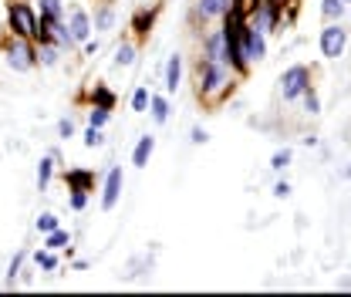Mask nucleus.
<instances>
[{"label":"nucleus","instance_id":"nucleus-21","mask_svg":"<svg viewBox=\"0 0 351 297\" xmlns=\"http://www.w3.org/2000/svg\"><path fill=\"white\" fill-rule=\"evenodd\" d=\"M34 267H38V270H44V274H54V270L61 267L58 250H47V247H41V250L34 254Z\"/></svg>","mask_w":351,"mask_h":297},{"label":"nucleus","instance_id":"nucleus-10","mask_svg":"<svg viewBox=\"0 0 351 297\" xmlns=\"http://www.w3.org/2000/svg\"><path fill=\"white\" fill-rule=\"evenodd\" d=\"M64 24H68V31H71V38L78 44H85L95 31H91V14H88L85 7H71L68 14H64Z\"/></svg>","mask_w":351,"mask_h":297},{"label":"nucleus","instance_id":"nucleus-33","mask_svg":"<svg viewBox=\"0 0 351 297\" xmlns=\"http://www.w3.org/2000/svg\"><path fill=\"white\" fill-rule=\"evenodd\" d=\"M88 206V189H71V210L82 213Z\"/></svg>","mask_w":351,"mask_h":297},{"label":"nucleus","instance_id":"nucleus-11","mask_svg":"<svg viewBox=\"0 0 351 297\" xmlns=\"http://www.w3.org/2000/svg\"><path fill=\"white\" fill-rule=\"evenodd\" d=\"M115 21H119V10H115V3H112V0H101V3L95 7L91 31H95V34H108V31H115Z\"/></svg>","mask_w":351,"mask_h":297},{"label":"nucleus","instance_id":"nucleus-7","mask_svg":"<svg viewBox=\"0 0 351 297\" xmlns=\"http://www.w3.org/2000/svg\"><path fill=\"white\" fill-rule=\"evenodd\" d=\"M122 186H125V172L122 166H112L105 172V186H101V210H115L119 200H122Z\"/></svg>","mask_w":351,"mask_h":297},{"label":"nucleus","instance_id":"nucleus-32","mask_svg":"<svg viewBox=\"0 0 351 297\" xmlns=\"http://www.w3.org/2000/svg\"><path fill=\"white\" fill-rule=\"evenodd\" d=\"M301 102H304V112H307V115H321V98H317L314 85H311L304 95H301Z\"/></svg>","mask_w":351,"mask_h":297},{"label":"nucleus","instance_id":"nucleus-30","mask_svg":"<svg viewBox=\"0 0 351 297\" xmlns=\"http://www.w3.org/2000/svg\"><path fill=\"white\" fill-rule=\"evenodd\" d=\"M149 98H152L149 85H135V91H132V112H145L149 108Z\"/></svg>","mask_w":351,"mask_h":297},{"label":"nucleus","instance_id":"nucleus-38","mask_svg":"<svg viewBox=\"0 0 351 297\" xmlns=\"http://www.w3.org/2000/svg\"><path fill=\"white\" fill-rule=\"evenodd\" d=\"M317 142H321L317 135H304V145H307V149H317Z\"/></svg>","mask_w":351,"mask_h":297},{"label":"nucleus","instance_id":"nucleus-27","mask_svg":"<svg viewBox=\"0 0 351 297\" xmlns=\"http://www.w3.org/2000/svg\"><path fill=\"white\" fill-rule=\"evenodd\" d=\"M24 260H27V250H17L14 260L7 263V287H14L17 284V277H21V267H24Z\"/></svg>","mask_w":351,"mask_h":297},{"label":"nucleus","instance_id":"nucleus-15","mask_svg":"<svg viewBox=\"0 0 351 297\" xmlns=\"http://www.w3.org/2000/svg\"><path fill=\"white\" fill-rule=\"evenodd\" d=\"M34 47H38V64H41V68H58V64H61V54H64V51L54 41H34Z\"/></svg>","mask_w":351,"mask_h":297},{"label":"nucleus","instance_id":"nucleus-2","mask_svg":"<svg viewBox=\"0 0 351 297\" xmlns=\"http://www.w3.org/2000/svg\"><path fill=\"white\" fill-rule=\"evenodd\" d=\"M3 58H7V68L17 71V75H27V71L38 68V47H34V41L17 38V34L7 38V44H3Z\"/></svg>","mask_w":351,"mask_h":297},{"label":"nucleus","instance_id":"nucleus-8","mask_svg":"<svg viewBox=\"0 0 351 297\" xmlns=\"http://www.w3.org/2000/svg\"><path fill=\"white\" fill-rule=\"evenodd\" d=\"M203 58L230 64V41H226V31L223 27H213V31L203 34Z\"/></svg>","mask_w":351,"mask_h":297},{"label":"nucleus","instance_id":"nucleus-6","mask_svg":"<svg viewBox=\"0 0 351 297\" xmlns=\"http://www.w3.org/2000/svg\"><path fill=\"white\" fill-rule=\"evenodd\" d=\"M247 24H254L263 34H274L284 24V7L274 3V0H257V7L247 14Z\"/></svg>","mask_w":351,"mask_h":297},{"label":"nucleus","instance_id":"nucleus-24","mask_svg":"<svg viewBox=\"0 0 351 297\" xmlns=\"http://www.w3.org/2000/svg\"><path fill=\"white\" fill-rule=\"evenodd\" d=\"M64 179H68V189H88V186L95 182V176L88 169H68Z\"/></svg>","mask_w":351,"mask_h":297},{"label":"nucleus","instance_id":"nucleus-9","mask_svg":"<svg viewBox=\"0 0 351 297\" xmlns=\"http://www.w3.org/2000/svg\"><path fill=\"white\" fill-rule=\"evenodd\" d=\"M243 47H247V58H250V64H261L267 61V34L257 31L254 24H243Z\"/></svg>","mask_w":351,"mask_h":297},{"label":"nucleus","instance_id":"nucleus-16","mask_svg":"<svg viewBox=\"0 0 351 297\" xmlns=\"http://www.w3.org/2000/svg\"><path fill=\"white\" fill-rule=\"evenodd\" d=\"M145 112L152 115V122H156V126H166V122H169V112H173V105H169V95H152Z\"/></svg>","mask_w":351,"mask_h":297},{"label":"nucleus","instance_id":"nucleus-18","mask_svg":"<svg viewBox=\"0 0 351 297\" xmlns=\"http://www.w3.org/2000/svg\"><path fill=\"white\" fill-rule=\"evenodd\" d=\"M135 61H138V47L132 41H122L115 47V58H112L115 68H135Z\"/></svg>","mask_w":351,"mask_h":297},{"label":"nucleus","instance_id":"nucleus-20","mask_svg":"<svg viewBox=\"0 0 351 297\" xmlns=\"http://www.w3.org/2000/svg\"><path fill=\"white\" fill-rule=\"evenodd\" d=\"M348 7L351 3H345V0H321V17L324 21H345Z\"/></svg>","mask_w":351,"mask_h":297},{"label":"nucleus","instance_id":"nucleus-1","mask_svg":"<svg viewBox=\"0 0 351 297\" xmlns=\"http://www.w3.org/2000/svg\"><path fill=\"white\" fill-rule=\"evenodd\" d=\"M237 71L223 61H206L199 58L196 64V98L203 105H219L226 95H233V85H237Z\"/></svg>","mask_w":351,"mask_h":297},{"label":"nucleus","instance_id":"nucleus-25","mask_svg":"<svg viewBox=\"0 0 351 297\" xmlns=\"http://www.w3.org/2000/svg\"><path fill=\"white\" fill-rule=\"evenodd\" d=\"M291 163H294V149L284 145V149H277V152L270 156V172H284Z\"/></svg>","mask_w":351,"mask_h":297},{"label":"nucleus","instance_id":"nucleus-36","mask_svg":"<svg viewBox=\"0 0 351 297\" xmlns=\"http://www.w3.org/2000/svg\"><path fill=\"white\" fill-rule=\"evenodd\" d=\"M58 139H75V122L71 119H61L58 122Z\"/></svg>","mask_w":351,"mask_h":297},{"label":"nucleus","instance_id":"nucleus-29","mask_svg":"<svg viewBox=\"0 0 351 297\" xmlns=\"http://www.w3.org/2000/svg\"><path fill=\"white\" fill-rule=\"evenodd\" d=\"M82 145H85V149H101V145H105V128L88 126L85 135H82Z\"/></svg>","mask_w":351,"mask_h":297},{"label":"nucleus","instance_id":"nucleus-13","mask_svg":"<svg viewBox=\"0 0 351 297\" xmlns=\"http://www.w3.org/2000/svg\"><path fill=\"white\" fill-rule=\"evenodd\" d=\"M179 85H182V54H169L166 71H162V88H166V95H176Z\"/></svg>","mask_w":351,"mask_h":297},{"label":"nucleus","instance_id":"nucleus-37","mask_svg":"<svg viewBox=\"0 0 351 297\" xmlns=\"http://www.w3.org/2000/svg\"><path fill=\"white\" fill-rule=\"evenodd\" d=\"M82 54H88V58H91V54H98V41H91V38H88V41L82 44Z\"/></svg>","mask_w":351,"mask_h":297},{"label":"nucleus","instance_id":"nucleus-5","mask_svg":"<svg viewBox=\"0 0 351 297\" xmlns=\"http://www.w3.org/2000/svg\"><path fill=\"white\" fill-rule=\"evenodd\" d=\"M317 44H321V54H324L328 61H338V58L345 54V47H348L345 24H341V21H324V27H321V34H317Z\"/></svg>","mask_w":351,"mask_h":297},{"label":"nucleus","instance_id":"nucleus-4","mask_svg":"<svg viewBox=\"0 0 351 297\" xmlns=\"http://www.w3.org/2000/svg\"><path fill=\"white\" fill-rule=\"evenodd\" d=\"M311 68L307 64H291V68H284V75H280V98L291 105V102H301V95H304L307 88H311Z\"/></svg>","mask_w":351,"mask_h":297},{"label":"nucleus","instance_id":"nucleus-22","mask_svg":"<svg viewBox=\"0 0 351 297\" xmlns=\"http://www.w3.org/2000/svg\"><path fill=\"white\" fill-rule=\"evenodd\" d=\"M54 166H58V163H54V156H51V152H47L41 163H38V189H41V193H47V186H51Z\"/></svg>","mask_w":351,"mask_h":297},{"label":"nucleus","instance_id":"nucleus-35","mask_svg":"<svg viewBox=\"0 0 351 297\" xmlns=\"http://www.w3.org/2000/svg\"><path fill=\"white\" fill-rule=\"evenodd\" d=\"M291 193H294V186H291L287 179H277V182H274V196H277V200H287Z\"/></svg>","mask_w":351,"mask_h":297},{"label":"nucleus","instance_id":"nucleus-40","mask_svg":"<svg viewBox=\"0 0 351 297\" xmlns=\"http://www.w3.org/2000/svg\"><path fill=\"white\" fill-rule=\"evenodd\" d=\"M345 3H351V0H345Z\"/></svg>","mask_w":351,"mask_h":297},{"label":"nucleus","instance_id":"nucleus-28","mask_svg":"<svg viewBox=\"0 0 351 297\" xmlns=\"http://www.w3.org/2000/svg\"><path fill=\"white\" fill-rule=\"evenodd\" d=\"M108 119H112V108H101V105H91V108H88V126L105 128Z\"/></svg>","mask_w":351,"mask_h":297},{"label":"nucleus","instance_id":"nucleus-26","mask_svg":"<svg viewBox=\"0 0 351 297\" xmlns=\"http://www.w3.org/2000/svg\"><path fill=\"white\" fill-rule=\"evenodd\" d=\"M61 226V219H58V213H51V210H44V213H38V219H34V230L38 233H51V230H58Z\"/></svg>","mask_w":351,"mask_h":297},{"label":"nucleus","instance_id":"nucleus-19","mask_svg":"<svg viewBox=\"0 0 351 297\" xmlns=\"http://www.w3.org/2000/svg\"><path fill=\"white\" fill-rule=\"evenodd\" d=\"M64 0H38V17H47V21H64Z\"/></svg>","mask_w":351,"mask_h":297},{"label":"nucleus","instance_id":"nucleus-39","mask_svg":"<svg viewBox=\"0 0 351 297\" xmlns=\"http://www.w3.org/2000/svg\"><path fill=\"white\" fill-rule=\"evenodd\" d=\"M341 176H345V179H351V163L345 166V169H341Z\"/></svg>","mask_w":351,"mask_h":297},{"label":"nucleus","instance_id":"nucleus-17","mask_svg":"<svg viewBox=\"0 0 351 297\" xmlns=\"http://www.w3.org/2000/svg\"><path fill=\"white\" fill-rule=\"evenodd\" d=\"M71 243H75V237H71L68 230H61V226L51 230V233H44V247H47V250H68V254H71Z\"/></svg>","mask_w":351,"mask_h":297},{"label":"nucleus","instance_id":"nucleus-23","mask_svg":"<svg viewBox=\"0 0 351 297\" xmlns=\"http://www.w3.org/2000/svg\"><path fill=\"white\" fill-rule=\"evenodd\" d=\"M152 21H156V10H135V17H132V31L138 34V38H145L149 34V27H152Z\"/></svg>","mask_w":351,"mask_h":297},{"label":"nucleus","instance_id":"nucleus-12","mask_svg":"<svg viewBox=\"0 0 351 297\" xmlns=\"http://www.w3.org/2000/svg\"><path fill=\"white\" fill-rule=\"evenodd\" d=\"M226 10H230V0H196L193 17L203 21V24H213V21H223Z\"/></svg>","mask_w":351,"mask_h":297},{"label":"nucleus","instance_id":"nucleus-34","mask_svg":"<svg viewBox=\"0 0 351 297\" xmlns=\"http://www.w3.org/2000/svg\"><path fill=\"white\" fill-rule=\"evenodd\" d=\"M189 142H193V145H206V142H210V132H206L203 126H193V132H189Z\"/></svg>","mask_w":351,"mask_h":297},{"label":"nucleus","instance_id":"nucleus-31","mask_svg":"<svg viewBox=\"0 0 351 297\" xmlns=\"http://www.w3.org/2000/svg\"><path fill=\"white\" fill-rule=\"evenodd\" d=\"M91 105H101V108H112V105H115V95H112V88L95 85V91H91Z\"/></svg>","mask_w":351,"mask_h":297},{"label":"nucleus","instance_id":"nucleus-14","mask_svg":"<svg viewBox=\"0 0 351 297\" xmlns=\"http://www.w3.org/2000/svg\"><path fill=\"white\" fill-rule=\"evenodd\" d=\"M152 152H156V135L145 132V135L135 142V149H132V166H135V169H145L149 159H152Z\"/></svg>","mask_w":351,"mask_h":297},{"label":"nucleus","instance_id":"nucleus-3","mask_svg":"<svg viewBox=\"0 0 351 297\" xmlns=\"http://www.w3.org/2000/svg\"><path fill=\"white\" fill-rule=\"evenodd\" d=\"M7 24H10V34L27 38V41H38V7H34V3H27V0H10V7H7Z\"/></svg>","mask_w":351,"mask_h":297}]
</instances>
